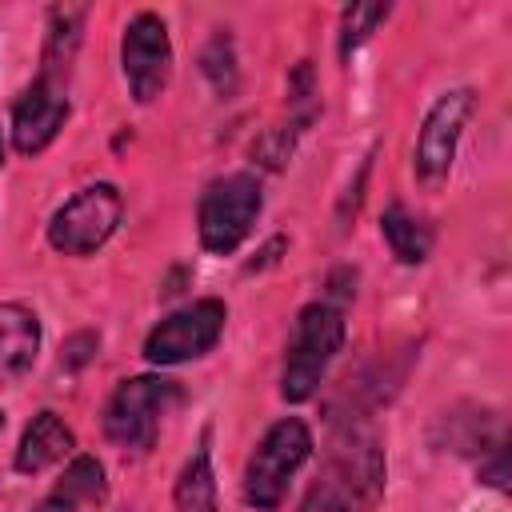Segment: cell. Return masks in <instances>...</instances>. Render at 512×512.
Masks as SVG:
<instances>
[{
	"mask_svg": "<svg viewBox=\"0 0 512 512\" xmlns=\"http://www.w3.org/2000/svg\"><path fill=\"white\" fill-rule=\"evenodd\" d=\"M384 496V448L372 432L348 428L308 492L304 512H372Z\"/></svg>",
	"mask_w": 512,
	"mask_h": 512,
	"instance_id": "obj_1",
	"label": "cell"
},
{
	"mask_svg": "<svg viewBox=\"0 0 512 512\" xmlns=\"http://www.w3.org/2000/svg\"><path fill=\"white\" fill-rule=\"evenodd\" d=\"M344 344V316L332 304H308L296 316V332L288 344V360H284V384L280 396L300 404L316 392L320 376L328 372L332 356Z\"/></svg>",
	"mask_w": 512,
	"mask_h": 512,
	"instance_id": "obj_2",
	"label": "cell"
},
{
	"mask_svg": "<svg viewBox=\"0 0 512 512\" xmlns=\"http://www.w3.org/2000/svg\"><path fill=\"white\" fill-rule=\"evenodd\" d=\"M312 452V432L304 428V420L288 416L280 424H272L264 432V440L256 444L252 460H248V472H244V500L272 512L280 508L284 492H288V480L296 476V468L308 460Z\"/></svg>",
	"mask_w": 512,
	"mask_h": 512,
	"instance_id": "obj_3",
	"label": "cell"
},
{
	"mask_svg": "<svg viewBox=\"0 0 512 512\" xmlns=\"http://www.w3.org/2000/svg\"><path fill=\"white\" fill-rule=\"evenodd\" d=\"M260 216V184L248 172L212 180L200 196V240L208 252H236Z\"/></svg>",
	"mask_w": 512,
	"mask_h": 512,
	"instance_id": "obj_4",
	"label": "cell"
},
{
	"mask_svg": "<svg viewBox=\"0 0 512 512\" xmlns=\"http://www.w3.org/2000/svg\"><path fill=\"white\" fill-rule=\"evenodd\" d=\"M176 400V384L164 380V376H132L116 388V396L108 400V412H104V432L112 444L120 448H152L156 440V428H160V416L164 408Z\"/></svg>",
	"mask_w": 512,
	"mask_h": 512,
	"instance_id": "obj_5",
	"label": "cell"
},
{
	"mask_svg": "<svg viewBox=\"0 0 512 512\" xmlns=\"http://www.w3.org/2000/svg\"><path fill=\"white\" fill-rule=\"evenodd\" d=\"M120 192L112 184H92L80 196H72L48 224V240L64 256H88L96 252L120 224Z\"/></svg>",
	"mask_w": 512,
	"mask_h": 512,
	"instance_id": "obj_6",
	"label": "cell"
},
{
	"mask_svg": "<svg viewBox=\"0 0 512 512\" xmlns=\"http://www.w3.org/2000/svg\"><path fill=\"white\" fill-rule=\"evenodd\" d=\"M120 60H124V80L132 88V96L140 104H152L172 72V44H168V28L156 12H140L128 20L124 28V44H120Z\"/></svg>",
	"mask_w": 512,
	"mask_h": 512,
	"instance_id": "obj_7",
	"label": "cell"
},
{
	"mask_svg": "<svg viewBox=\"0 0 512 512\" xmlns=\"http://www.w3.org/2000/svg\"><path fill=\"white\" fill-rule=\"evenodd\" d=\"M224 304L220 300H196L180 312H172L168 320H160L148 340H144V356L152 364H180L192 356H204L220 332H224Z\"/></svg>",
	"mask_w": 512,
	"mask_h": 512,
	"instance_id": "obj_8",
	"label": "cell"
},
{
	"mask_svg": "<svg viewBox=\"0 0 512 512\" xmlns=\"http://www.w3.org/2000/svg\"><path fill=\"white\" fill-rule=\"evenodd\" d=\"M472 88H452L444 92L428 116H424V128H420V144H416V176L424 184H436L448 176L452 168V156H456V144H460V132L472 116Z\"/></svg>",
	"mask_w": 512,
	"mask_h": 512,
	"instance_id": "obj_9",
	"label": "cell"
},
{
	"mask_svg": "<svg viewBox=\"0 0 512 512\" xmlns=\"http://www.w3.org/2000/svg\"><path fill=\"white\" fill-rule=\"evenodd\" d=\"M68 120V96L60 80L40 76L12 108V144L20 156H32L56 140V132Z\"/></svg>",
	"mask_w": 512,
	"mask_h": 512,
	"instance_id": "obj_10",
	"label": "cell"
},
{
	"mask_svg": "<svg viewBox=\"0 0 512 512\" xmlns=\"http://www.w3.org/2000/svg\"><path fill=\"white\" fill-rule=\"evenodd\" d=\"M72 428L56 416V412H40V416H32V424L24 428V436H20V448H16V468L20 472H44L48 464H56V460H64L68 452H72Z\"/></svg>",
	"mask_w": 512,
	"mask_h": 512,
	"instance_id": "obj_11",
	"label": "cell"
},
{
	"mask_svg": "<svg viewBox=\"0 0 512 512\" xmlns=\"http://www.w3.org/2000/svg\"><path fill=\"white\" fill-rule=\"evenodd\" d=\"M40 324L20 304H0V372H24L36 360Z\"/></svg>",
	"mask_w": 512,
	"mask_h": 512,
	"instance_id": "obj_12",
	"label": "cell"
},
{
	"mask_svg": "<svg viewBox=\"0 0 512 512\" xmlns=\"http://www.w3.org/2000/svg\"><path fill=\"white\" fill-rule=\"evenodd\" d=\"M380 228H384V240H388V248L396 252L400 264H420V260H428V252H432V228H428L420 216H412L404 204H392V208L384 212Z\"/></svg>",
	"mask_w": 512,
	"mask_h": 512,
	"instance_id": "obj_13",
	"label": "cell"
},
{
	"mask_svg": "<svg viewBox=\"0 0 512 512\" xmlns=\"http://www.w3.org/2000/svg\"><path fill=\"white\" fill-rule=\"evenodd\" d=\"M80 24H84V8H52L48 48H44V72H40V76L64 84L68 64H72V52H76V44H80Z\"/></svg>",
	"mask_w": 512,
	"mask_h": 512,
	"instance_id": "obj_14",
	"label": "cell"
},
{
	"mask_svg": "<svg viewBox=\"0 0 512 512\" xmlns=\"http://www.w3.org/2000/svg\"><path fill=\"white\" fill-rule=\"evenodd\" d=\"M176 512H216V476L204 444L192 452V460L176 480Z\"/></svg>",
	"mask_w": 512,
	"mask_h": 512,
	"instance_id": "obj_15",
	"label": "cell"
},
{
	"mask_svg": "<svg viewBox=\"0 0 512 512\" xmlns=\"http://www.w3.org/2000/svg\"><path fill=\"white\" fill-rule=\"evenodd\" d=\"M104 492H108V484H104V468H100L92 456H76V460L68 464V472L60 476V484H56V496L68 500V504H76V500H84V504H100Z\"/></svg>",
	"mask_w": 512,
	"mask_h": 512,
	"instance_id": "obj_16",
	"label": "cell"
},
{
	"mask_svg": "<svg viewBox=\"0 0 512 512\" xmlns=\"http://www.w3.org/2000/svg\"><path fill=\"white\" fill-rule=\"evenodd\" d=\"M388 16V4H352L344 12V32H340V56H352L368 36L372 28Z\"/></svg>",
	"mask_w": 512,
	"mask_h": 512,
	"instance_id": "obj_17",
	"label": "cell"
},
{
	"mask_svg": "<svg viewBox=\"0 0 512 512\" xmlns=\"http://www.w3.org/2000/svg\"><path fill=\"white\" fill-rule=\"evenodd\" d=\"M204 72H208V80H212V88H216L220 96L232 92L236 72H232V44H228V36H216V40L208 44V52H204Z\"/></svg>",
	"mask_w": 512,
	"mask_h": 512,
	"instance_id": "obj_18",
	"label": "cell"
},
{
	"mask_svg": "<svg viewBox=\"0 0 512 512\" xmlns=\"http://www.w3.org/2000/svg\"><path fill=\"white\" fill-rule=\"evenodd\" d=\"M36 512H76V508H72L68 500H60V496H52V500H44V504H40Z\"/></svg>",
	"mask_w": 512,
	"mask_h": 512,
	"instance_id": "obj_19",
	"label": "cell"
},
{
	"mask_svg": "<svg viewBox=\"0 0 512 512\" xmlns=\"http://www.w3.org/2000/svg\"><path fill=\"white\" fill-rule=\"evenodd\" d=\"M0 156H4V148H0Z\"/></svg>",
	"mask_w": 512,
	"mask_h": 512,
	"instance_id": "obj_20",
	"label": "cell"
},
{
	"mask_svg": "<svg viewBox=\"0 0 512 512\" xmlns=\"http://www.w3.org/2000/svg\"><path fill=\"white\" fill-rule=\"evenodd\" d=\"M0 424H4V416H0Z\"/></svg>",
	"mask_w": 512,
	"mask_h": 512,
	"instance_id": "obj_21",
	"label": "cell"
}]
</instances>
